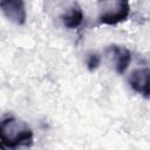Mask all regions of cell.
Listing matches in <instances>:
<instances>
[{"label":"cell","mask_w":150,"mask_h":150,"mask_svg":"<svg viewBox=\"0 0 150 150\" xmlns=\"http://www.w3.org/2000/svg\"><path fill=\"white\" fill-rule=\"evenodd\" d=\"M84 15L82 12V8L79 6L77 2H73L67 11L61 15V20L63 25L69 29H75L83 22Z\"/></svg>","instance_id":"cell-6"},{"label":"cell","mask_w":150,"mask_h":150,"mask_svg":"<svg viewBox=\"0 0 150 150\" xmlns=\"http://www.w3.org/2000/svg\"><path fill=\"white\" fill-rule=\"evenodd\" d=\"M0 141L11 150L30 148L34 135L26 122L13 116H7L0 120Z\"/></svg>","instance_id":"cell-1"},{"label":"cell","mask_w":150,"mask_h":150,"mask_svg":"<svg viewBox=\"0 0 150 150\" xmlns=\"http://www.w3.org/2000/svg\"><path fill=\"white\" fill-rule=\"evenodd\" d=\"M149 69L148 68H138L131 71L128 81L132 90L143 95L145 98H149Z\"/></svg>","instance_id":"cell-5"},{"label":"cell","mask_w":150,"mask_h":150,"mask_svg":"<svg viewBox=\"0 0 150 150\" xmlns=\"http://www.w3.org/2000/svg\"><path fill=\"white\" fill-rule=\"evenodd\" d=\"M100 63H101V57H100L98 54L91 53V54L88 55V59H87V67H88V69H89L90 71H94L95 69H97L98 66H100Z\"/></svg>","instance_id":"cell-7"},{"label":"cell","mask_w":150,"mask_h":150,"mask_svg":"<svg viewBox=\"0 0 150 150\" xmlns=\"http://www.w3.org/2000/svg\"><path fill=\"white\" fill-rule=\"evenodd\" d=\"M0 9L4 15L15 25H25L27 19L25 2L21 0H2L0 1Z\"/></svg>","instance_id":"cell-3"},{"label":"cell","mask_w":150,"mask_h":150,"mask_svg":"<svg viewBox=\"0 0 150 150\" xmlns=\"http://www.w3.org/2000/svg\"><path fill=\"white\" fill-rule=\"evenodd\" d=\"M0 150H6V149H5V145H4L1 142H0Z\"/></svg>","instance_id":"cell-8"},{"label":"cell","mask_w":150,"mask_h":150,"mask_svg":"<svg viewBox=\"0 0 150 150\" xmlns=\"http://www.w3.org/2000/svg\"><path fill=\"white\" fill-rule=\"evenodd\" d=\"M108 55L114 60V67L116 73L123 74L128 69L130 61H131V53L129 52L128 48L118 45H111L107 48L105 50Z\"/></svg>","instance_id":"cell-4"},{"label":"cell","mask_w":150,"mask_h":150,"mask_svg":"<svg viewBox=\"0 0 150 150\" xmlns=\"http://www.w3.org/2000/svg\"><path fill=\"white\" fill-rule=\"evenodd\" d=\"M98 21L103 25L114 26L127 20L130 13V5L125 0H109L98 2Z\"/></svg>","instance_id":"cell-2"}]
</instances>
